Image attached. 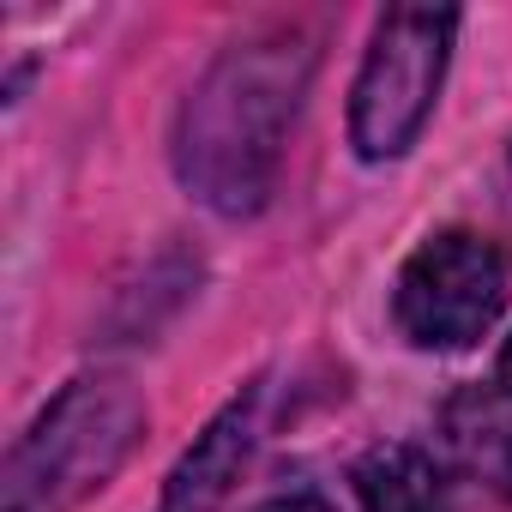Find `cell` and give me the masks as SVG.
Returning a JSON list of instances; mask_svg holds the SVG:
<instances>
[{"mask_svg": "<svg viewBox=\"0 0 512 512\" xmlns=\"http://www.w3.org/2000/svg\"><path fill=\"white\" fill-rule=\"evenodd\" d=\"M302 79H308V49L290 31L235 43L211 67V79L181 109V139H175L181 181L205 205L229 217L266 205L284 133L302 103Z\"/></svg>", "mask_w": 512, "mask_h": 512, "instance_id": "6da1fadb", "label": "cell"}, {"mask_svg": "<svg viewBox=\"0 0 512 512\" xmlns=\"http://www.w3.org/2000/svg\"><path fill=\"white\" fill-rule=\"evenodd\" d=\"M145 428V404L127 380H73L7 464L0 512H73L97 494Z\"/></svg>", "mask_w": 512, "mask_h": 512, "instance_id": "7a4b0ae2", "label": "cell"}, {"mask_svg": "<svg viewBox=\"0 0 512 512\" xmlns=\"http://www.w3.org/2000/svg\"><path fill=\"white\" fill-rule=\"evenodd\" d=\"M452 31H458L452 7H392L380 19L374 49L356 79V97H350V133H356L362 157L410 151V139L422 133V121L440 97Z\"/></svg>", "mask_w": 512, "mask_h": 512, "instance_id": "3957f363", "label": "cell"}, {"mask_svg": "<svg viewBox=\"0 0 512 512\" xmlns=\"http://www.w3.org/2000/svg\"><path fill=\"white\" fill-rule=\"evenodd\" d=\"M506 302V260L494 241L470 229H446L410 253L398 278V326L422 350H458L476 344Z\"/></svg>", "mask_w": 512, "mask_h": 512, "instance_id": "277c9868", "label": "cell"}, {"mask_svg": "<svg viewBox=\"0 0 512 512\" xmlns=\"http://www.w3.org/2000/svg\"><path fill=\"white\" fill-rule=\"evenodd\" d=\"M253 428H260V386H247V392L205 428V440L175 464L169 494H163V512H211V506L235 488V476H241L253 440H260Z\"/></svg>", "mask_w": 512, "mask_h": 512, "instance_id": "5b68a950", "label": "cell"}, {"mask_svg": "<svg viewBox=\"0 0 512 512\" xmlns=\"http://www.w3.org/2000/svg\"><path fill=\"white\" fill-rule=\"evenodd\" d=\"M356 494L368 512H452V476L428 446L392 440L356 464Z\"/></svg>", "mask_w": 512, "mask_h": 512, "instance_id": "8992f818", "label": "cell"}, {"mask_svg": "<svg viewBox=\"0 0 512 512\" xmlns=\"http://www.w3.org/2000/svg\"><path fill=\"white\" fill-rule=\"evenodd\" d=\"M488 470H494V488L512 500V428L494 434V458H488Z\"/></svg>", "mask_w": 512, "mask_h": 512, "instance_id": "52a82bcc", "label": "cell"}, {"mask_svg": "<svg viewBox=\"0 0 512 512\" xmlns=\"http://www.w3.org/2000/svg\"><path fill=\"white\" fill-rule=\"evenodd\" d=\"M260 512H332V506L314 500V494H296V500H272V506H260Z\"/></svg>", "mask_w": 512, "mask_h": 512, "instance_id": "ba28073f", "label": "cell"}, {"mask_svg": "<svg viewBox=\"0 0 512 512\" xmlns=\"http://www.w3.org/2000/svg\"><path fill=\"white\" fill-rule=\"evenodd\" d=\"M500 386L512 392V338H506V350H500Z\"/></svg>", "mask_w": 512, "mask_h": 512, "instance_id": "9c48e42d", "label": "cell"}]
</instances>
